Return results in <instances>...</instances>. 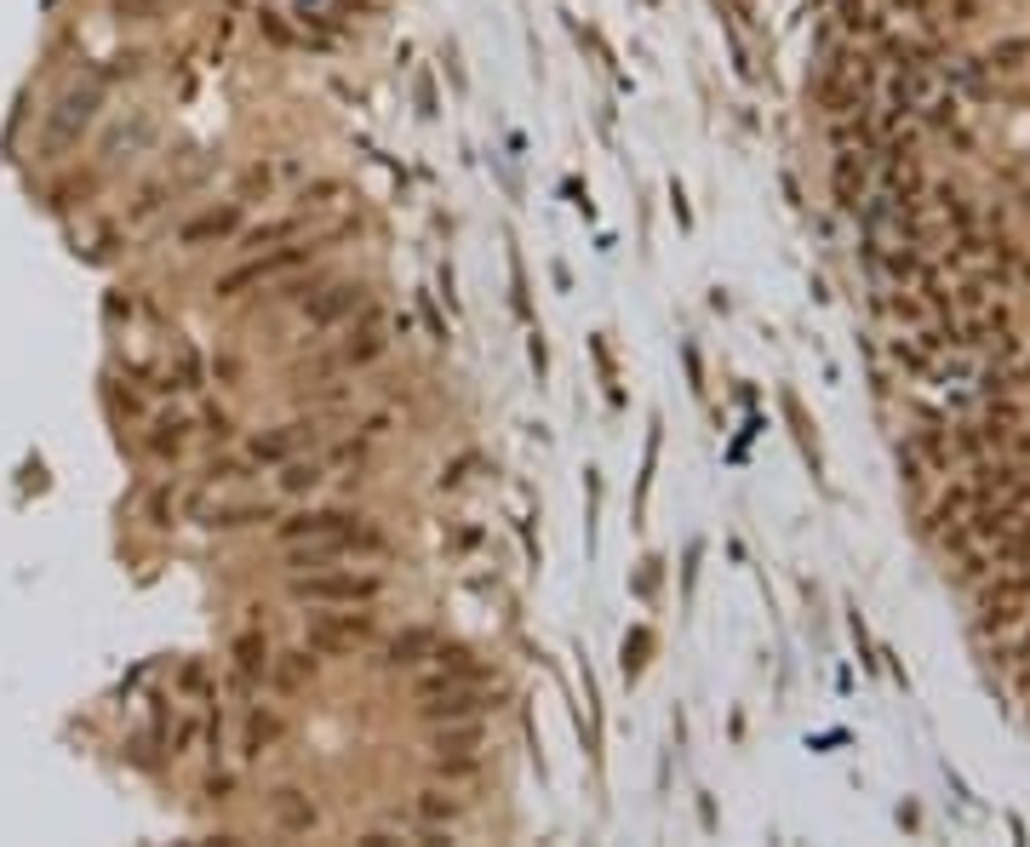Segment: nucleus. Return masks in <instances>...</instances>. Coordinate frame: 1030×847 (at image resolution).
<instances>
[{
  "label": "nucleus",
  "instance_id": "obj_10",
  "mask_svg": "<svg viewBox=\"0 0 1030 847\" xmlns=\"http://www.w3.org/2000/svg\"><path fill=\"white\" fill-rule=\"evenodd\" d=\"M189 441H195V418H189V413H178V407L149 413V430H143V453H149V459L172 464V459H184Z\"/></svg>",
  "mask_w": 1030,
  "mask_h": 847
},
{
  "label": "nucleus",
  "instance_id": "obj_6",
  "mask_svg": "<svg viewBox=\"0 0 1030 847\" xmlns=\"http://www.w3.org/2000/svg\"><path fill=\"white\" fill-rule=\"evenodd\" d=\"M356 521H367L361 510H349V504H304V510H292V515H275L269 521V533H275V544H310V538H333V533H344V527H356Z\"/></svg>",
  "mask_w": 1030,
  "mask_h": 847
},
{
  "label": "nucleus",
  "instance_id": "obj_13",
  "mask_svg": "<svg viewBox=\"0 0 1030 847\" xmlns=\"http://www.w3.org/2000/svg\"><path fill=\"white\" fill-rule=\"evenodd\" d=\"M269 825L281 831V836H310L315 825H321V813H315V802L304 790H292V785H281L269 796Z\"/></svg>",
  "mask_w": 1030,
  "mask_h": 847
},
{
  "label": "nucleus",
  "instance_id": "obj_33",
  "mask_svg": "<svg viewBox=\"0 0 1030 847\" xmlns=\"http://www.w3.org/2000/svg\"><path fill=\"white\" fill-rule=\"evenodd\" d=\"M230 790H235L230 774H212V779H207V796H212V802H230Z\"/></svg>",
  "mask_w": 1030,
  "mask_h": 847
},
{
  "label": "nucleus",
  "instance_id": "obj_18",
  "mask_svg": "<svg viewBox=\"0 0 1030 847\" xmlns=\"http://www.w3.org/2000/svg\"><path fill=\"white\" fill-rule=\"evenodd\" d=\"M315 676H321V653H315V647H292V653H275L269 659V682L281 687V693L310 687Z\"/></svg>",
  "mask_w": 1030,
  "mask_h": 847
},
{
  "label": "nucleus",
  "instance_id": "obj_25",
  "mask_svg": "<svg viewBox=\"0 0 1030 847\" xmlns=\"http://www.w3.org/2000/svg\"><path fill=\"white\" fill-rule=\"evenodd\" d=\"M149 138H155V120L138 115V120H132V132H127V127H115V132L104 138V161H120V149H143Z\"/></svg>",
  "mask_w": 1030,
  "mask_h": 847
},
{
  "label": "nucleus",
  "instance_id": "obj_30",
  "mask_svg": "<svg viewBox=\"0 0 1030 847\" xmlns=\"http://www.w3.org/2000/svg\"><path fill=\"white\" fill-rule=\"evenodd\" d=\"M470 469H475V453H459V459H452V464L441 469V492H459Z\"/></svg>",
  "mask_w": 1030,
  "mask_h": 847
},
{
  "label": "nucleus",
  "instance_id": "obj_16",
  "mask_svg": "<svg viewBox=\"0 0 1030 847\" xmlns=\"http://www.w3.org/2000/svg\"><path fill=\"white\" fill-rule=\"evenodd\" d=\"M321 487H326V459L298 453L287 464H275V492L281 498H304V492H321Z\"/></svg>",
  "mask_w": 1030,
  "mask_h": 847
},
{
  "label": "nucleus",
  "instance_id": "obj_19",
  "mask_svg": "<svg viewBox=\"0 0 1030 847\" xmlns=\"http://www.w3.org/2000/svg\"><path fill=\"white\" fill-rule=\"evenodd\" d=\"M436 756H464L487 744V716H464V721H436Z\"/></svg>",
  "mask_w": 1030,
  "mask_h": 847
},
{
  "label": "nucleus",
  "instance_id": "obj_24",
  "mask_svg": "<svg viewBox=\"0 0 1030 847\" xmlns=\"http://www.w3.org/2000/svg\"><path fill=\"white\" fill-rule=\"evenodd\" d=\"M178 693H184L189 705H212V699H218V687H212V670L200 664V659H195V664H184V670H178Z\"/></svg>",
  "mask_w": 1030,
  "mask_h": 847
},
{
  "label": "nucleus",
  "instance_id": "obj_31",
  "mask_svg": "<svg viewBox=\"0 0 1030 847\" xmlns=\"http://www.w3.org/2000/svg\"><path fill=\"white\" fill-rule=\"evenodd\" d=\"M590 350H595V367H601V379H607V395H613V402H618V384H613V350H607V338H590Z\"/></svg>",
  "mask_w": 1030,
  "mask_h": 847
},
{
  "label": "nucleus",
  "instance_id": "obj_23",
  "mask_svg": "<svg viewBox=\"0 0 1030 847\" xmlns=\"http://www.w3.org/2000/svg\"><path fill=\"white\" fill-rule=\"evenodd\" d=\"M430 774L447 779V785H464V779H482L487 774V756H475V751H464V756H430Z\"/></svg>",
  "mask_w": 1030,
  "mask_h": 847
},
{
  "label": "nucleus",
  "instance_id": "obj_27",
  "mask_svg": "<svg viewBox=\"0 0 1030 847\" xmlns=\"http://www.w3.org/2000/svg\"><path fill=\"white\" fill-rule=\"evenodd\" d=\"M172 510H178V481L155 487V498H149V521H155V527H172Z\"/></svg>",
  "mask_w": 1030,
  "mask_h": 847
},
{
  "label": "nucleus",
  "instance_id": "obj_3",
  "mask_svg": "<svg viewBox=\"0 0 1030 847\" xmlns=\"http://www.w3.org/2000/svg\"><path fill=\"white\" fill-rule=\"evenodd\" d=\"M97 109H104V81L86 74V81H74L58 104L46 109V120H40V155L46 161H63L69 149H81V138L92 132Z\"/></svg>",
  "mask_w": 1030,
  "mask_h": 847
},
{
  "label": "nucleus",
  "instance_id": "obj_21",
  "mask_svg": "<svg viewBox=\"0 0 1030 847\" xmlns=\"http://www.w3.org/2000/svg\"><path fill=\"white\" fill-rule=\"evenodd\" d=\"M200 733H207V716H200L195 705H184L178 716H172V728H166V756H189Z\"/></svg>",
  "mask_w": 1030,
  "mask_h": 847
},
{
  "label": "nucleus",
  "instance_id": "obj_32",
  "mask_svg": "<svg viewBox=\"0 0 1030 847\" xmlns=\"http://www.w3.org/2000/svg\"><path fill=\"white\" fill-rule=\"evenodd\" d=\"M659 556H652V561H641V579H636V595H652V590H659Z\"/></svg>",
  "mask_w": 1030,
  "mask_h": 847
},
{
  "label": "nucleus",
  "instance_id": "obj_4",
  "mask_svg": "<svg viewBox=\"0 0 1030 847\" xmlns=\"http://www.w3.org/2000/svg\"><path fill=\"white\" fill-rule=\"evenodd\" d=\"M379 641V618L367 607H349V613H315L304 625V647H315L321 659H338V653H361V647Z\"/></svg>",
  "mask_w": 1030,
  "mask_h": 847
},
{
  "label": "nucleus",
  "instance_id": "obj_20",
  "mask_svg": "<svg viewBox=\"0 0 1030 847\" xmlns=\"http://www.w3.org/2000/svg\"><path fill=\"white\" fill-rule=\"evenodd\" d=\"M413 813H418V836H441L436 825H452V819L464 813V802H452V796H441V790H424Z\"/></svg>",
  "mask_w": 1030,
  "mask_h": 847
},
{
  "label": "nucleus",
  "instance_id": "obj_15",
  "mask_svg": "<svg viewBox=\"0 0 1030 847\" xmlns=\"http://www.w3.org/2000/svg\"><path fill=\"white\" fill-rule=\"evenodd\" d=\"M298 235H310V212L304 207L281 212V218H264V223H253V230H241L235 246H241V253H264V246H281V241H298Z\"/></svg>",
  "mask_w": 1030,
  "mask_h": 847
},
{
  "label": "nucleus",
  "instance_id": "obj_2",
  "mask_svg": "<svg viewBox=\"0 0 1030 847\" xmlns=\"http://www.w3.org/2000/svg\"><path fill=\"white\" fill-rule=\"evenodd\" d=\"M315 253H321V241H310V235L281 241V246H264V253H246L235 269H223V276L212 281V292H218V304H230V298H241V292H258V287H275V281L298 276Z\"/></svg>",
  "mask_w": 1030,
  "mask_h": 847
},
{
  "label": "nucleus",
  "instance_id": "obj_14",
  "mask_svg": "<svg viewBox=\"0 0 1030 847\" xmlns=\"http://www.w3.org/2000/svg\"><path fill=\"white\" fill-rule=\"evenodd\" d=\"M269 659H275V647H269V636H264V630H246V636H235V647H230L235 687L253 693L258 682H269Z\"/></svg>",
  "mask_w": 1030,
  "mask_h": 847
},
{
  "label": "nucleus",
  "instance_id": "obj_34",
  "mask_svg": "<svg viewBox=\"0 0 1030 847\" xmlns=\"http://www.w3.org/2000/svg\"><path fill=\"white\" fill-rule=\"evenodd\" d=\"M120 12H155V0H115Z\"/></svg>",
  "mask_w": 1030,
  "mask_h": 847
},
{
  "label": "nucleus",
  "instance_id": "obj_22",
  "mask_svg": "<svg viewBox=\"0 0 1030 847\" xmlns=\"http://www.w3.org/2000/svg\"><path fill=\"white\" fill-rule=\"evenodd\" d=\"M647 659H652V630L647 625H636L630 636H624V653H618V670H624V682H641V670H647Z\"/></svg>",
  "mask_w": 1030,
  "mask_h": 847
},
{
  "label": "nucleus",
  "instance_id": "obj_11",
  "mask_svg": "<svg viewBox=\"0 0 1030 847\" xmlns=\"http://www.w3.org/2000/svg\"><path fill=\"white\" fill-rule=\"evenodd\" d=\"M281 739H287V716L269 710V705H253L241 721V762H264Z\"/></svg>",
  "mask_w": 1030,
  "mask_h": 847
},
{
  "label": "nucleus",
  "instance_id": "obj_17",
  "mask_svg": "<svg viewBox=\"0 0 1030 847\" xmlns=\"http://www.w3.org/2000/svg\"><path fill=\"white\" fill-rule=\"evenodd\" d=\"M436 630H424V625H407L401 636H390L384 641V664L390 670H418V664H430L436 659Z\"/></svg>",
  "mask_w": 1030,
  "mask_h": 847
},
{
  "label": "nucleus",
  "instance_id": "obj_29",
  "mask_svg": "<svg viewBox=\"0 0 1030 847\" xmlns=\"http://www.w3.org/2000/svg\"><path fill=\"white\" fill-rule=\"evenodd\" d=\"M166 195H172V184H149V189L138 195V207H132V223H143V218H155V212L166 207Z\"/></svg>",
  "mask_w": 1030,
  "mask_h": 847
},
{
  "label": "nucleus",
  "instance_id": "obj_26",
  "mask_svg": "<svg viewBox=\"0 0 1030 847\" xmlns=\"http://www.w3.org/2000/svg\"><path fill=\"white\" fill-rule=\"evenodd\" d=\"M344 195H349V184H344V178H310L304 189H298V207H304V212H321V207L344 201Z\"/></svg>",
  "mask_w": 1030,
  "mask_h": 847
},
{
  "label": "nucleus",
  "instance_id": "obj_1",
  "mask_svg": "<svg viewBox=\"0 0 1030 847\" xmlns=\"http://www.w3.org/2000/svg\"><path fill=\"white\" fill-rule=\"evenodd\" d=\"M287 595L310 607H372L390 595V579L367 567H304L287 579Z\"/></svg>",
  "mask_w": 1030,
  "mask_h": 847
},
{
  "label": "nucleus",
  "instance_id": "obj_9",
  "mask_svg": "<svg viewBox=\"0 0 1030 847\" xmlns=\"http://www.w3.org/2000/svg\"><path fill=\"white\" fill-rule=\"evenodd\" d=\"M372 304V292L361 287V281H333L326 292H310L304 298V321L315 333H326V327H338L344 315H356V310H367Z\"/></svg>",
  "mask_w": 1030,
  "mask_h": 847
},
{
  "label": "nucleus",
  "instance_id": "obj_5",
  "mask_svg": "<svg viewBox=\"0 0 1030 847\" xmlns=\"http://www.w3.org/2000/svg\"><path fill=\"white\" fill-rule=\"evenodd\" d=\"M321 436H326V424L315 418V413H304V418H292V424H281V430H258V436H246V446H241V464L246 469H275V464H287V459H298V453H310V446H321Z\"/></svg>",
  "mask_w": 1030,
  "mask_h": 847
},
{
  "label": "nucleus",
  "instance_id": "obj_12",
  "mask_svg": "<svg viewBox=\"0 0 1030 847\" xmlns=\"http://www.w3.org/2000/svg\"><path fill=\"white\" fill-rule=\"evenodd\" d=\"M281 515L275 498H241V504H207L200 521H207L212 533H241V527H264V521Z\"/></svg>",
  "mask_w": 1030,
  "mask_h": 847
},
{
  "label": "nucleus",
  "instance_id": "obj_8",
  "mask_svg": "<svg viewBox=\"0 0 1030 847\" xmlns=\"http://www.w3.org/2000/svg\"><path fill=\"white\" fill-rule=\"evenodd\" d=\"M246 230V207L241 201H223V207H207V212H195L178 223V246H212V241H235Z\"/></svg>",
  "mask_w": 1030,
  "mask_h": 847
},
{
  "label": "nucleus",
  "instance_id": "obj_7",
  "mask_svg": "<svg viewBox=\"0 0 1030 847\" xmlns=\"http://www.w3.org/2000/svg\"><path fill=\"white\" fill-rule=\"evenodd\" d=\"M498 699L505 693H493L487 682H464V687H447V693H430V699L418 705V716L430 721H464V716H487V710H498Z\"/></svg>",
  "mask_w": 1030,
  "mask_h": 847
},
{
  "label": "nucleus",
  "instance_id": "obj_28",
  "mask_svg": "<svg viewBox=\"0 0 1030 847\" xmlns=\"http://www.w3.org/2000/svg\"><path fill=\"white\" fill-rule=\"evenodd\" d=\"M200 424H207V436L223 446V441H235V413L230 407H207V418H200Z\"/></svg>",
  "mask_w": 1030,
  "mask_h": 847
}]
</instances>
